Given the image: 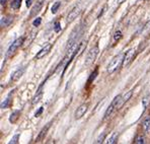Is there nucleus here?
<instances>
[{
	"mask_svg": "<svg viewBox=\"0 0 150 144\" xmlns=\"http://www.w3.org/2000/svg\"><path fill=\"white\" fill-rule=\"evenodd\" d=\"M123 60H124V55L123 54H119L115 56L111 61V63L109 64V66H108V72L114 73L115 71H117L121 66H123Z\"/></svg>",
	"mask_w": 150,
	"mask_h": 144,
	"instance_id": "nucleus-1",
	"label": "nucleus"
},
{
	"mask_svg": "<svg viewBox=\"0 0 150 144\" xmlns=\"http://www.w3.org/2000/svg\"><path fill=\"white\" fill-rule=\"evenodd\" d=\"M25 37H23H23H19L18 39L15 40V41L13 42L11 45H10V47L8 48L7 53H6V56H7V57L11 56L13 53H14L15 51L17 50V49H18L23 43H25Z\"/></svg>",
	"mask_w": 150,
	"mask_h": 144,
	"instance_id": "nucleus-2",
	"label": "nucleus"
},
{
	"mask_svg": "<svg viewBox=\"0 0 150 144\" xmlns=\"http://www.w3.org/2000/svg\"><path fill=\"white\" fill-rule=\"evenodd\" d=\"M98 52H100V49H98V46H96L91 49V50L88 52L86 60H85V65L88 66L90 64H92L94 62V60L96 59V56H98Z\"/></svg>",
	"mask_w": 150,
	"mask_h": 144,
	"instance_id": "nucleus-3",
	"label": "nucleus"
},
{
	"mask_svg": "<svg viewBox=\"0 0 150 144\" xmlns=\"http://www.w3.org/2000/svg\"><path fill=\"white\" fill-rule=\"evenodd\" d=\"M121 97H122V96H121V94H119V96H117L114 99H112L111 105H110V107L108 108L107 112H105V119L109 118V117L112 115V113L114 112L115 110H117V109H118V105H119V101H120Z\"/></svg>",
	"mask_w": 150,
	"mask_h": 144,
	"instance_id": "nucleus-4",
	"label": "nucleus"
},
{
	"mask_svg": "<svg viewBox=\"0 0 150 144\" xmlns=\"http://www.w3.org/2000/svg\"><path fill=\"white\" fill-rule=\"evenodd\" d=\"M135 54H136V49H134V48L129 49V50L125 53L124 60H123V66H124V67L128 66L132 61H133L134 57H135Z\"/></svg>",
	"mask_w": 150,
	"mask_h": 144,
	"instance_id": "nucleus-5",
	"label": "nucleus"
},
{
	"mask_svg": "<svg viewBox=\"0 0 150 144\" xmlns=\"http://www.w3.org/2000/svg\"><path fill=\"white\" fill-rule=\"evenodd\" d=\"M88 107H89V104H82L81 106H79L78 108H77V110L75 111V119L76 120H78V119L82 118L83 116L85 115V113L87 112L88 110Z\"/></svg>",
	"mask_w": 150,
	"mask_h": 144,
	"instance_id": "nucleus-6",
	"label": "nucleus"
},
{
	"mask_svg": "<svg viewBox=\"0 0 150 144\" xmlns=\"http://www.w3.org/2000/svg\"><path fill=\"white\" fill-rule=\"evenodd\" d=\"M80 13H81V8L79 7V6L74 7L73 9L69 12V14L67 15V19H66L67 23H72V21H73L77 16H79Z\"/></svg>",
	"mask_w": 150,
	"mask_h": 144,
	"instance_id": "nucleus-7",
	"label": "nucleus"
},
{
	"mask_svg": "<svg viewBox=\"0 0 150 144\" xmlns=\"http://www.w3.org/2000/svg\"><path fill=\"white\" fill-rule=\"evenodd\" d=\"M51 49H52V44H47V45H46L45 47L42 49V50L40 51V52H38L36 58H37V59H42V58H44V57H45L46 55L49 54V52L51 51Z\"/></svg>",
	"mask_w": 150,
	"mask_h": 144,
	"instance_id": "nucleus-8",
	"label": "nucleus"
},
{
	"mask_svg": "<svg viewBox=\"0 0 150 144\" xmlns=\"http://www.w3.org/2000/svg\"><path fill=\"white\" fill-rule=\"evenodd\" d=\"M132 94H133V90H130V92H126L124 96H122V97H121V99H120V101H119L118 109L122 108V107H123V105H124L125 103H127V101H129L130 99H131Z\"/></svg>",
	"mask_w": 150,
	"mask_h": 144,
	"instance_id": "nucleus-9",
	"label": "nucleus"
},
{
	"mask_svg": "<svg viewBox=\"0 0 150 144\" xmlns=\"http://www.w3.org/2000/svg\"><path fill=\"white\" fill-rule=\"evenodd\" d=\"M44 1H45V0H37V4L32 8V11H30V16H34L36 13H38V12L40 11V10H41L42 6H43Z\"/></svg>",
	"mask_w": 150,
	"mask_h": 144,
	"instance_id": "nucleus-10",
	"label": "nucleus"
},
{
	"mask_svg": "<svg viewBox=\"0 0 150 144\" xmlns=\"http://www.w3.org/2000/svg\"><path fill=\"white\" fill-rule=\"evenodd\" d=\"M49 128H50V124H48L46 127H44L43 129L41 130V132L39 133V135H38V137H37V139H36V142H41V141L43 140L44 138H45V136H46V134H47Z\"/></svg>",
	"mask_w": 150,
	"mask_h": 144,
	"instance_id": "nucleus-11",
	"label": "nucleus"
},
{
	"mask_svg": "<svg viewBox=\"0 0 150 144\" xmlns=\"http://www.w3.org/2000/svg\"><path fill=\"white\" fill-rule=\"evenodd\" d=\"M25 68H19V69H17L15 72H13V74L11 75V80L12 81L18 80V79L23 75V73H25Z\"/></svg>",
	"mask_w": 150,
	"mask_h": 144,
	"instance_id": "nucleus-12",
	"label": "nucleus"
},
{
	"mask_svg": "<svg viewBox=\"0 0 150 144\" xmlns=\"http://www.w3.org/2000/svg\"><path fill=\"white\" fill-rule=\"evenodd\" d=\"M13 21V16H11V15H7V16H4L1 18V23H0V24H1V28H6V26H8L10 23H12Z\"/></svg>",
	"mask_w": 150,
	"mask_h": 144,
	"instance_id": "nucleus-13",
	"label": "nucleus"
},
{
	"mask_svg": "<svg viewBox=\"0 0 150 144\" xmlns=\"http://www.w3.org/2000/svg\"><path fill=\"white\" fill-rule=\"evenodd\" d=\"M42 90H43V85L40 86L39 90H38L37 94H36V96H35L34 99H33V104H34V105H36V104H38L40 101H41L42 96H43V92H42Z\"/></svg>",
	"mask_w": 150,
	"mask_h": 144,
	"instance_id": "nucleus-14",
	"label": "nucleus"
},
{
	"mask_svg": "<svg viewBox=\"0 0 150 144\" xmlns=\"http://www.w3.org/2000/svg\"><path fill=\"white\" fill-rule=\"evenodd\" d=\"M143 129L146 134L150 133V118H146L143 122Z\"/></svg>",
	"mask_w": 150,
	"mask_h": 144,
	"instance_id": "nucleus-15",
	"label": "nucleus"
},
{
	"mask_svg": "<svg viewBox=\"0 0 150 144\" xmlns=\"http://www.w3.org/2000/svg\"><path fill=\"white\" fill-rule=\"evenodd\" d=\"M19 115H21V112H19V111H15V112H13L9 117L10 123H15V122L17 121V119H18Z\"/></svg>",
	"mask_w": 150,
	"mask_h": 144,
	"instance_id": "nucleus-16",
	"label": "nucleus"
},
{
	"mask_svg": "<svg viewBox=\"0 0 150 144\" xmlns=\"http://www.w3.org/2000/svg\"><path fill=\"white\" fill-rule=\"evenodd\" d=\"M134 143H135V144H144L145 143L144 136H142V135H137V136L135 137Z\"/></svg>",
	"mask_w": 150,
	"mask_h": 144,
	"instance_id": "nucleus-17",
	"label": "nucleus"
},
{
	"mask_svg": "<svg viewBox=\"0 0 150 144\" xmlns=\"http://www.w3.org/2000/svg\"><path fill=\"white\" fill-rule=\"evenodd\" d=\"M21 0H12L11 2V8L13 9H18L19 7H21Z\"/></svg>",
	"mask_w": 150,
	"mask_h": 144,
	"instance_id": "nucleus-18",
	"label": "nucleus"
},
{
	"mask_svg": "<svg viewBox=\"0 0 150 144\" xmlns=\"http://www.w3.org/2000/svg\"><path fill=\"white\" fill-rule=\"evenodd\" d=\"M118 142V134L117 133H114V134L112 135L111 137H110L109 141H108V143L109 144H115Z\"/></svg>",
	"mask_w": 150,
	"mask_h": 144,
	"instance_id": "nucleus-19",
	"label": "nucleus"
},
{
	"mask_svg": "<svg viewBox=\"0 0 150 144\" xmlns=\"http://www.w3.org/2000/svg\"><path fill=\"white\" fill-rule=\"evenodd\" d=\"M61 6V2H56V3L53 4L52 8H51V10H52V13H56L58 11V9L60 8Z\"/></svg>",
	"mask_w": 150,
	"mask_h": 144,
	"instance_id": "nucleus-20",
	"label": "nucleus"
},
{
	"mask_svg": "<svg viewBox=\"0 0 150 144\" xmlns=\"http://www.w3.org/2000/svg\"><path fill=\"white\" fill-rule=\"evenodd\" d=\"M122 32L121 31H117L116 33H115V35H114V43L115 42H117V41H120L121 39H122Z\"/></svg>",
	"mask_w": 150,
	"mask_h": 144,
	"instance_id": "nucleus-21",
	"label": "nucleus"
},
{
	"mask_svg": "<svg viewBox=\"0 0 150 144\" xmlns=\"http://www.w3.org/2000/svg\"><path fill=\"white\" fill-rule=\"evenodd\" d=\"M10 97H11V94H10L9 96L7 97V99H5V101H3V103L1 104V109H6L9 106V104H10Z\"/></svg>",
	"mask_w": 150,
	"mask_h": 144,
	"instance_id": "nucleus-22",
	"label": "nucleus"
},
{
	"mask_svg": "<svg viewBox=\"0 0 150 144\" xmlns=\"http://www.w3.org/2000/svg\"><path fill=\"white\" fill-rule=\"evenodd\" d=\"M98 69L96 68V69L94 70V72H92V73H91V75H90L89 79H88V83L92 82V81H93L94 79H96V75H98Z\"/></svg>",
	"mask_w": 150,
	"mask_h": 144,
	"instance_id": "nucleus-23",
	"label": "nucleus"
},
{
	"mask_svg": "<svg viewBox=\"0 0 150 144\" xmlns=\"http://www.w3.org/2000/svg\"><path fill=\"white\" fill-rule=\"evenodd\" d=\"M149 103H150V96H145L144 99H143V101H142V104H143V106H144V108L148 107Z\"/></svg>",
	"mask_w": 150,
	"mask_h": 144,
	"instance_id": "nucleus-24",
	"label": "nucleus"
},
{
	"mask_svg": "<svg viewBox=\"0 0 150 144\" xmlns=\"http://www.w3.org/2000/svg\"><path fill=\"white\" fill-rule=\"evenodd\" d=\"M105 133H103V134H100V136H98V138L96 139V143H103V140H105Z\"/></svg>",
	"mask_w": 150,
	"mask_h": 144,
	"instance_id": "nucleus-25",
	"label": "nucleus"
},
{
	"mask_svg": "<svg viewBox=\"0 0 150 144\" xmlns=\"http://www.w3.org/2000/svg\"><path fill=\"white\" fill-rule=\"evenodd\" d=\"M54 30H55V32H56V33H59L61 31V26H60V23H59V21H56V23H55Z\"/></svg>",
	"mask_w": 150,
	"mask_h": 144,
	"instance_id": "nucleus-26",
	"label": "nucleus"
},
{
	"mask_svg": "<svg viewBox=\"0 0 150 144\" xmlns=\"http://www.w3.org/2000/svg\"><path fill=\"white\" fill-rule=\"evenodd\" d=\"M18 138H19V134H16L14 135V137L9 141V144H12V143H17L18 142Z\"/></svg>",
	"mask_w": 150,
	"mask_h": 144,
	"instance_id": "nucleus-27",
	"label": "nucleus"
},
{
	"mask_svg": "<svg viewBox=\"0 0 150 144\" xmlns=\"http://www.w3.org/2000/svg\"><path fill=\"white\" fill-rule=\"evenodd\" d=\"M41 23H42V18H41V17H38V18H36L34 21L33 24H34L35 26H39L40 24H41Z\"/></svg>",
	"mask_w": 150,
	"mask_h": 144,
	"instance_id": "nucleus-28",
	"label": "nucleus"
},
{
	"mask_svg": "<svg viewBox=\"0 0 150 144\" xmlns=\"http://www.w3.org/2000/svg\"><path fill=\"white\" fill-rule=\"evenodd\" d=\"M149 28H150V21H147L146 24L144 26V28H142V31H141V32H145V31L149 30Z\"/></svg>",
	"mask_w": 150,
	"mask_h": 144,
	"instance_id": "nucleus-29",
	"label": "nucleus"
},
{
	"mask_svg": "<svg viewBox=\"0 0 150 144\" xmlns=\"http://www.w3.org/2000/svg\"><path fill=\"white\" fill-rule=\"evenodd\" d=\"M107 7H108V6H107V5H105V7H103V9H101V10H100V14H98V18H100V16H103V13H105V10H107Z\"/></svg>",
	"mask_w": 150,
	"mask_h": 144,
	"instance_id": "nucleus-30",
	"label": "nucleus"
},
{
	"mask_svg": "<svg viewBox=\"0 0 150 144\" xmlns=\"http://www.w3.org/2000/svg\"><path fill=\"white\" fill-rule=\"evenodd\" d=\"M43 111H44V108H43V107L40 108V109H39V111H38V112L36 113V117H39L40 115H41L42 113H43Z\"/></svg>",
	"mask_w": 150,
	"mask_h": 144,
	"instance_id": "nucleus-31",
	"label": "nucleus"
},
{
	"mask_svg": "<svg viewBox=\"0 0 150 144\" xmlns=\"http://www.w3.org/2000/svg\"><path fill=\"white\" fill-rule=\"evenodd\" d=\"M25 3H26V7H30L32 5V0H25Z\"/></svg>",
	"mask_w": 150,
	"mask_h": 144,
	"instance_id": "nucleus-32",
	"label": "nucleus"
},
{
	"mask_svg": "<svg viewBox=\"0 0 150 144\" xmlns=\"http://www.w3.org/2000/svg\"><path fill=\"white\" fill-rule=\"evenodd\" d=\"M6 2H7V0H0V4H1V6L5 5Z\"/></svg>",
	"mask_w": 150,
	"mask_h": 144,
	"instance_id": "nucleus-33",
	"label": "nucleus"
},
{
	"mask_svg": "<svg viewBox=\"0 0 150 144\" xmlns=\"http://www.w3.org/2000/svg\"><path fill=\"white\" fill-rule=\"evenodd\" d=\"M126 0H117V2H118V4H122L123 2H125Z\"/></svg>",
	"mask_w": 150,
	"mask_h": 144,
	"instance_id": "nucleus-34",
	"label": "nucleus"
}]
</instances>
